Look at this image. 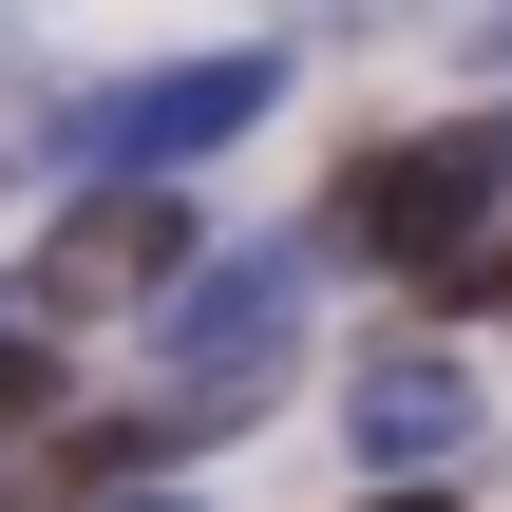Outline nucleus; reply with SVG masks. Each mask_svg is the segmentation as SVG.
<instances>
[{"instance_id":"obj_1","label":"nucleus","mask_w":512,"mask_h":512,"mask_svg":"<svg viewBox=\"0 0 512 512\" xmlns=\"http://www.w3.org/2000/svg\"><path fill=\"white\" fill-rule=\"evenodd\" d=\"M512 209V95L456 114V133H380L342 190H323V266H456Z\"/></svg>"},{"instance_id":"obj_2","label":"nucleus","mask_w":512,"mask_h":512,"mask_svg":"<svg viewBox=\"0 0 512 512\" xmlns=\"http://www.w3.org/2000/svg\"><path fill=\"white\" fill-rule=\"evenodd\" d=\"M304 285H323V228H266V247H228V266H190L171 285V380H190V418H247L266 380H285V342H304Z\"/></svg>"},{"instance_id":"obj_3","label":"nucleus","mask_w":512,"mask_h":512,"mask_svg":"<svg viewBox=\"0 0 512 512\" xmlns=\"http://www.w3.org/2000/svg\"><path fill=\"white\" fill-rule=\"evenodd\" d=\"M247 114H285V57H266V38H247V57H171V76L76 95V114H57V171H190V152H228Z\"/></svg>"},{"instance_id":"obj_4","label":"nucleus","mask_w":512,"mask_h":512,"mask_svg":"<svg viewBox=\"0 0 512 512\" xmlns=\"http://www.w3.org/2000/svg\"><path fill=\"white\" fill-rule=\"evenodd\" d=\"M209 247H190V209L152 190V171H76V209H57V247H38V323H95V304H152V285H190Z\"/></svg>"},{"instance_id":"obj_5","label":"nucleus","mask_w":512,"mask_h":512,"mask_svg":"<svg viewBox=\"0 0 512 512\" xmlns=\"http://www.w3.org/2000/svg\"><path fill=\"white\" fill-rule=\"evenodd\" d=\"M342 437H361L380 475H437V456L475 437V380H456V361H380V380L342 399Z\"/></svg>"},{"instance_id":"obj_6","label":"nucleus","mask_w":512,"mask_h":512,"mask_svg":"<svg viewBox=\"0 0 512 512\" xmlns=\"http://www.w3.org/2000/svg\"><path fill=\"white\" fill-rule=\"evenodd\" d=\"M38 399H57V361H38V342H0V437H19Z\"/></svg>"},{"instance_id":"obj_7","label":"nucleus","mask_w":512,"mask_h":512,"mask_svg":"<svg viewBox=\"0 0 512 512\" xmlns=\"http://www.w3.org/2000/svg\"><path fill=\"white\" fill-rule=\"evenodd\" d=\"M361 512H456V494H437V475H380V494H361Z\"/></svg>"},{"instance_id":"obj_8","label":"nucleus","mask_w":512,"mask_h":512,"mask_svg":"<svg viewBox=\"0 0 512 512\" xmlns=\"http://www.w3.org/2000/svg\"><path fill=\"white\" fill-rule=\"evenodd\" d=\"M95 512H190V494H95Z\"/></svg>"},{"instance_id":"obj_9","label":"nucleus","mask_w":512,"mask_h":512,"mask_svg":"<svg viewBox=\"0 0 512 512\" xmlns=\"http://www.w3.org/2000/svg\"><path fill=\"white\" fill-rule=\"evenodd\" d=\"M475 57H512V0H494V38H475Z\"/></svg>"}]
</instances>
